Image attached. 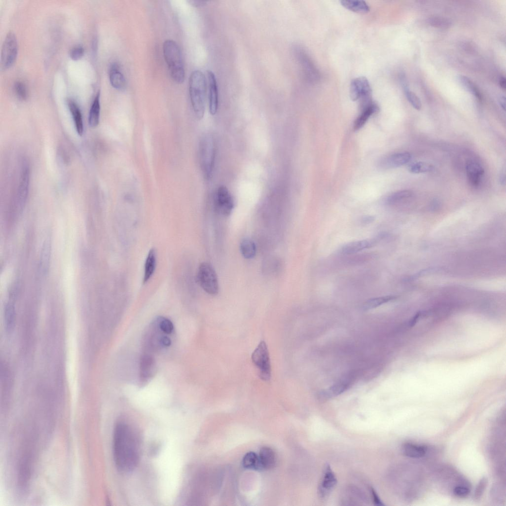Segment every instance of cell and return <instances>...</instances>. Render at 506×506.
<instances>
[{
    "label": "cell",
    "mask_w": 506,
    "mask_h": 506,
    "mask_svg": "<svg viewBox=\"0 0 506 506\" xmlns=\"http://www.w3.org/2000/svg\"><path fill=\"white\" fill-rule=\"evenodd\" d=\"M113 453L116 465L122 472L134 471L139 460V443L132 427L124 422L116 426L113 439Z\"/></svg>",
    "instance_id": "obj_1"
},
{
    "label": "cell",
    "mask_w": 506,
    "mask_h": 506,
    "mask_svg": "<svg viewBox=\"0 0 506 506\" xmlns=\"http://www.w3.org/2000/svg\"><path fill=\"white\" fill-rule=\"evenodd\" d=\"M207 80L200 70H195L189 80V92L194 114L199 120L204 116L207 92Z\"/></svg>",
    "instance_id": "obj_2"
},
{
    "label": "cell",
    "mask_w": 506,
    "mask_h": 506,
    "mask_svg": "<svg viewBox=\"0 0 506 506\" xmlns=\"http://www.w3.org/2000/svg\"><path fill=\"white\" fill-rule=\"evenodd\" d=\"M163 50L165 60L172 79L177 83H183L185 79V71L179 46L175 41L168 40L164 43Z\"/></svg>",
    "instance_id": "obj_3"
},
{
    "label": "cell",
    "mask_w": 506,
    "mask_h": 506,
    "mask_svg": "<svg viewBox=\"0 0 506 506\" xmlns=\"http://www.w3.org/2000/svg\"><path fill=\"white\" fill-rule=\"evenodd\" d=\"M200 157L202 171L206 180L212 176L215 157V145L213 136L206 134L202 136L200 144Z\"/></svg>",
    "instance_id": "obj_4"
},
{
    "label": "cell",
    "mask_w": 506,
    "mask_h": 506,
    "mask_svg": "<svg viewBox=\"0 0 506 506\" xmlns=\"http://www.w3.org/2000/svg\"><path fill=\"white\" fill-rule=\"evenodd\" d=\"M294 52L306 80L313 84L319 82L321 78L320 72L306 50L300 46H295Z\"/></svg>",
    "instance_id": "obj_5"
},
{
    "label": "cell",
    "mask_w": 506,
    "mask_h": 506,
    "mask_svg": "<svg viewBox=\"0 0 506 506\" xmlns=\"http://www.w3.org/2000/svg\"><path fill=\"white\" fill-rule=\"evenodd\" d=\"M253 362L259 371L261 379L270 381L271 378V364L269 352L265 341H261L252 355Z\"/></svg>",
    "instance_id": "obj_6"
},
{
    "label": "cell",
    "mask_w": 506,
    "mask_h": 506,
    "mask_svg": "<svg viewBox=\"0 0 506 506\" xmlns=\"http://www.w3.org/2000/svg\"><path fill=\"white\" fill-rule=\"evenodd\" d=\"M198 279L202 288L208 294L216 295L219 292V287L218 277L212 266L206 262L200 266Z\"/></svg>",
    "instance_id": "obj_7"
},
{
    "label": "cell",
    "mask_w": 506,
    "mask_h": 506,
    "mask_svg": "<svg viewBox=\"0 0 506 506\" xmlns=\"http://www.w3.org/2000/svg\"><path fill=\"white\" fill-rule=\"evenodd\" d=\"M350 93L352 101H360L361 107L372 102V89L366 77H360L354 79L351 84Z\"/></svg>",
    "instance_id": "obj_8"
},
{
    "label": "cell",
    "mask_w": 506,
    "mask_h": 506,
    "mask_svg": "<svg viewBox=\"0 0 506 506\" xmlns=\"http://www.w3.org/2000/svg\"><path fill=\"white\" fill-rule=\"evenodd\" d=\"M18 51V45L17 37L13 33H9L2 47L1 70H7L13 66L17 59Z\"/></svg>",
    "instance_id": "obj_9"
},
{
    "label": "cell",
    "mask_w": 506,
    "mask_h": 506,
    "mask_svg": "<svg viewBox=\"0 0 506 506\" xmlns=\"http://www.w3.org/2000/svg\"><path fill=\"white\" fill-rule=\"evenodd\" d=\"M216 210L220 215L228 217L234 208V200L229 189L224 186H220L216 190L214 198Z\"/></svg>",
    "instance_id": "obj_10"
},
{
    "label": "cell",
    "mask_w": 506,
    "mask_h": 506,
    "mask_svg": "<svg viewBox=\"0 0 506 506\" xmlns=\"http://www.w3.org/2000/svg\"><path fill=\"white\" fill-rule=\"evenodd\" d=\"M31 178L30 168L25 161L22 164L17 192V206L19 212L23 211L29 195Z\"/></svg>",
    "instance_id": "obj_11"
},
{
    "label": "cell",
    "mask_w": 506,
    "mask_h": 506,
    "mask_svg": "<svg viewBox=\"0 0 506 506\" xmlns=\"http://www.w3.org/2000/svg\"><path fill=\"white\" fill-rule=\"evenodd\" d=\"M337 484V479L330 466L326 465L322 479L318 488V495L321 499H325L331 493Z\"/></svg>",
    "instance_id": "obj_12"
},
{
    "label": "cell",
    "mask_w": 506,
    "mask_h": 506,
    "mask_svg": "<svg viewBox=\"0 0 506 506\" xmlns=\"http://www.w3.org/2000/svg\"><path fill=\"white\" fill-rule=\"evenodd\" d=\"M207 82L209 91V106L210 114L215 116L219 106V92L217 80L214 73L207 71Z\"/></svg>",
    "instance_id": "obj_13"
},
{
    "label": "cell",
    "mask_w": 506,
    "mask_h": 506,
    "mask_svg": "<svg viewBox=\"0 0 506 506\" xmlns=\"http://www.w3.org/2000/svg\"><path fill=\"white\" fill-rule=\"evenodd\" d=\"M466 171L470 184L474 187L479 186L485 174L482 165L473 160L468 161L466 165Z\"/></svg>",
    "instance_id": "obj_14"
},
{
    "label": "cell",
    "mask_w": 506,
    "mask_h": 506,
    "mask_svg": "<svg viewBox=\"0 0 506 506\" xmlns=\"http://www.w3.org/2000/svg\"><path fill=\"white\" fill-rule=\"evenodd\" d=\"M411 157V154L407 152L397 153L382 159L379 164L383 169L398 168L409 162Z\"/></svg>",
    "instance_id": "obj_15"
},
{
    "label": "cell",
    "mask_w": 506,
    "mask_h": 506,
    "mask_svg": "<svg viewBox=\"0 0 506 506\" xmlns=\"http://www.w3.org/2000/svg\"><path fill=\"white\" fill-rule=\"evenodd\" d=\"M377 241L376 239H371L351 242L344 245L340 249V252L343 255H352L364 249L372 247Z\"/></svg>",
    "instance_id": "obj_16"
},
{
    "label": "cell",
    "mask_w": 506,
    "mask_h": 506,
    "mask_svg": "<svg viewBox=\"0 0 506 506\" xmlns=\"http://www.w3.org/2000/svg\"><path fill=\"white\" fill-rule=\"evenodd\" d=\"M109 80L112 87L114 88L123 91L126 87V79L120 70V67L118 64H112L109 69Z\"/></svg>",
    "instance_id": "obj_17"
},
{
    "label": "cell",
    "mask_w": 506,
    "mask_h": 506,
    "mask_svg": "<svg viewBox=\"0 0 506 506\" xmlns=\"http://www.w3.org/2000/svg\"><path fill=\"white\" fill-rule=\"evenodd\" d=\"M349 386V384L346 381L343 380L337 382L328 388L320 392L319 398L321 400L325 401L338 396L345 391Z\"/></svg>",
    "instance_id": "obj_18"
},
{
    "label": "cell",
    "mask_w": 506,
    "mask_h": 506,
    "mask_svg": "<svg viewBox=\"0 0 506 506\" xmlns=\"http://www.w3.org/2000/svg\"><path fill=\"white\" fill-rule=\"evenodd\" d=\"M51 245L50 239H46L42 245L41 252L39 269L41 273L45 276L49 270L51 257Z\"/></svg>",
    "instance_id": "obj_19"
},
{
    "label": "cell",
    "mask_w": 506,
    "mask_h": 506,
    "mask_svg": "<svg viewBox=\"0 0 506 506\" xmlns=\"http://www.w3.org/2000/svg\"><path fill=\"white\" fill-rule=\"evenodd\" d=\"M362 109L360 115L356 119L354 129V131H358L367 122L370 118L377 113L379 107L373 102Z\"/></svg>",
    "instance_id": "obj_20"
},
{
    "label": "cell",
    "mask_w": 506,
    "mask_h": 506,
    "mask_svg": "<svg viewBox=\"0 0 506 506\" xmlns=\"http://www.w3.org/2000/svg\"><path fill=\"white\" fill-rule=\"evenodd\" d=\"M68 106L72 117L76 132L79 135L82 136L84 127L81 109L77 103L72 100L68 101Z\"/></svg>",
    "instance_id": "obj_21"
},
{
    "label": "cell",
    "mask_w": 506,
    "mask_h": 506,
    "mask_svg": "<svg viewBox=\"0 0 506 506\" xmlns=\"http://www.w3.org/2000/svg\"><path fill=\"white\" fill-rule=\"evenodd\" d=\"M262 470H270L273 468L276 463L275 454L272 450L268 447H262L259 455Z\"/></svg>",
    "instance_id": "obj_22"
},
{
    "label": "cell",
    "mask_w": 506,
    "mask_h": 506,
    "mask_svg": "<svg viewBox=\"0 0 506 506\" xmlns=\"http://www.w3.org/2000/svg\"><path fill=\"white\" fill-rule=\"evenodd\" d=\"M157 264V254L154 248L152 249L147 256L145 265L143 279L144 284L147 283L153 275Z\"/></svg>",
    "instance_id": "obj_23"
},
{
    "label": "cell",
    "mask_w": 506,
    "mask_h": 506,
    "mask_svg": "<svg viewBox=\"0 0 506 506\" xmlns=\"http://www.w3.org/2000/svg\"><path fill=\"white\" fill-rule=\"evenodd\" d=\"M427 449L423 446H420L411 443H405L403 446L404 454L411 458L419 459L424 457L426 455Z\"/></svg>",
    "instance_id": "obj_24"
},
{
    "label": "cell",
    "mask_w": 506,
    "mask_h": 506,
    "mask_svg": "<svg viewBox=\"0 0 506 506\" xmlns=\"http://www.w3.org/2000/svg\"><path fill=\"white\" fill-rule=\"evenodd\" d=\"M414 196V192L409 190H404L396 192L390 195L387 199V204L395 206L410 199Z\"/></svg>",
    "instance_id": "obj_25"
},
{
    "label": "cell",
    "mask_w": 506,
    "mask_h": 506,
    "mask_svg": "<svg viewBox=\"0 0 506 506\" xmlns=\"http://www.w3.org/2000/svg\"><path fill=\"white\" fill-rule=\"evenodd\" d=\"M101 103L100 93L98 92L92 104L89 116V123L92 128L97 127L100 120Z\"/></svg>",
    "instance_id": "obj_26"
},
{
    "label": "cell",
    "mask_w": 506,
    "mask_h": 506,
    "mask_svg": "<svg viewBox=\"0 0 506 506\" xmlns=\"http://www.w3.org/2000/svg\"><path fill=\"white\" fill-rule=\"evenodd\" d=\"M341 5L346 9L354 13L367 14L370 11V8L367 2L357 0H343Z\"/></svg>",
    "instance_id": "obj_27"
},
{
    "label": "cell",
    "mask_w": 506,
    "mask_h": 506,
    "mask_svg": "<svg viewBox=\"0 0 506 506\" xmlns=\"http://www.w3.org/2000/svg\"><path fill=\"white\" fill-rule=\"evenodd\" d=\"M240 249L242 256L246 259H251L256 256V245L254 242L250 238H246L241 241Z\"/></svg>",
    "instance_id": "obj_28"
},
{
    "label": "cell",
    "mask_w": 506,
    "mask_h": 506,
    "mask_svg": "<svg viewBox=\"0 0 506 506\" xmlns=\"http://www.w3.org/2000/svg\"><path fill=\"white\" fill-rule=\"evenodd\" d=\"M5 322L6 330L11 332L15 328L16 319V311L14 304L8 303L5 307Z\"/></svg>",
    "instance_id": "obj_29"
},
{
    "label": "cell",
    "mask_w": 506,
    "mask_h": 506,
    "mask_svg": "<svg viewBox=\"0 0 506 506\" xmlns=\"http://www.w3.org/2000/svg\"><path fill=\"white\" fill-rule=\"evenodd\" d=\"M242 465L247 469L263 470L259 455L254 453L250 452L246 454L243 458Z\"/></svg>",
    "instance_id": "obj_30"
},
{
    "label": "cell",
    "mask_w": 506,
    "mask_h": 506,
    "mask_svg": "<svg viewBox=\"0 0 506 506\" xmlns=\"http://www.w3.org/2000/svg\"><path fill=\"white\" fill-rule=\"evenodd\" d=\"M396 298V297L394 296H388L372 298L368 300L363 304L362 309L364 311L371 310L372 309L395 300Z\"/></svg>",
    "instance_id": "obj_31"
},
{
    "label": "cell",
    "mask_w": 506,
    "mask_h": 506,
    "mask_svg": "<svg viewBox=\"0 0 506 506\" xmlns=\"http://www.w3.org/2000/svg\"><path fill=\"white\" fill-rule=\"evenodd\" d=\"M408 169L412 174H418L432 172L434 167L428 163L418 162L411 164L408 166Z\"/></svg>",
    "instance_id": "obj_32"
},
{
    "label": "cell",
    "mask_w": 506,
    "mask_h": 506,
    "mask_svg": "<svg viewBox=\"0 0 506 506\" xmlns=\"http://www.w3.org/2000/svg\"><path fill=\"white\" fill-rule=\"evenodd\" d=\"M459 80L462 85L467 90L471 93L477 99L480 100H482V95L480 90L471 80L465 76L461 75L459 77Z\"/></svg>",
    "instance_id": "obj_33"
},
{
    "label": "cell",
    "mask_w": 506,
    "mask_h": 506,
    "mask_svg": "<svg viewBox=\"0 0 506 506\" xmlns=\"http://www.w3.org/2000/svg\"><path fill=\"white\" fill-rule=\"evenodd\" d=\"M153 367V359L149 356H144L141 363V374L143 378L149 377L152 372Z\"/></svg>",
    "instance_id": "obj_34"
},
{
    "label": "cell",
    "mask_w": 506,
    "mask_h": 506,
    "mask_svg": "<svg viewBox=\"0 0 506 506\" xmlns=\"http://www.w3.org/2000/svg\"><path fill=\"white\" fill-rule=\"evenodd\" d=\"M428 22L431 26L439 28V29H447L451 25V21L442 17H430L428 19Z\"/></svg>",
    "instance_id": "obj_35"
},
{
    "label": "cell",
    "mask_w": 506,
    "mask_h": 506,
    "mask_svg": "<svg viewBox=\"0 0 506 506\" xmlns=\"http://www.w3.org/2000/svg\"><path fill=\"white\" fill-rule=\"evenodd\" d=\"M406 97L412 106L416 110H420L422 108V103L418 97L409 89L404 90Z\"/></svg>",
    "instance_id": "obj_36"
},
{
    "label": "cell",
    "mask_w": 506,
    "mask_h": 506,
    "mask_svg": "<svg viewBox=\"0 0 506 506\" xmlns=\"http://www.w3.org/2000/svg\"><path fill=\"white\" fill-rule=\"evenodd\" d=\"M15 91L17 96L22 100H25L28 97V91L25 84L21 81H17L15 84Z\"/></svg>",
    "instance_id": "obj_37"
},
{
    "label": "cell",
    "mask_w": 506,
    "mask_h": 506,
    "mask_svg": "<svg viewBox=\"0 0 506 506\" xmlns=\"http://www.w3.org/2000/svg\"><path fill=\"white\" fill-rule=\"evenodd\" d=\"M159 327L161 330L167 334H170L174 329V325L171 320L167 319H163L159 323Z\"/></svg>",
    "instance_id": "obj_38"
},
{
    "label": "cell",
    "mask_w": 506,
    "mask_h": 506,
    "mask_svg": "<svg viewBox=\"0 0 506 506\" xmlns=\"http://www.w3.org/2000/svg\"><path fill=\"white\" fill-rule=\"evenodd\" d=\"M487 485L488 480L486 478H483L475 489L474 493V498L475 500H479L481 498Z\"/></svg>",
    "instance_id": "obj_39"
},
{
    "label": "cell",
    "mask_w": 506,
    "mask_h": 506,
    "mask_svg": "<svg viewBox=\"0 0 506 506\" xmlns=\"http://www.w3.org/2000/svg\"><path fill=\"white\" fill-rule=\"evenodd\" d=\"M470 492V488L467 485H459L455 487L453 489L454 494L461 498L467 496Z\"/></svg>",
    "instance_id": "obj_40"
},
{
    "label": "cell",
    "mask_w": 506,
    "mask_h": 506,
    "mask_svg": "<svg viewBox=\"0 0 506 506\" xmlns=\"http://www.w3.org/2000/svg\"><path fill=\"white\" fill-rule=\"evenodd\" d=\"M85 50L81 46H75L70 51V58L74 61H77L81 59L84 55Z\"/></svg>",
    "instance_id": "obj_41"
},
{
    "label": "cell",
    "mask_w": 506,
    "mask_h": 506,
    "mask_svg": "<svg viewBox=\"0 0 506 506\" xmlns=\"http://www.w3.org/2000/svg\"><path fill=\"white\" fill-rule=\"evenodd\" d=\"M370 490L372 498L374 504L376 506H384V504L381 500L380 498L379 497L375 490L373 488H371Z\"/></svg>",
    "instance_id": "obj_42"
},
{
    "label": "cell",
    "mask_w": 506,
    "mask_h": 506,
    "mask_svg": "<svg viewBox=\"0 0 506 506\" xmlns=\"http://www.w3.org/2000/svg\"><path fill=\"white\" fill-rule=\"evenodd\" d=\"M159 343L162 346L169 347L171 345V340L167 336H163L159 340Z\"/></svg>",
    "instance_id": "obj_43"
},
{
    "label": "cell",
    "mask_w": 506,
    "mask_h": 506,
    "mask_svg": "<svg viewBox=\"0 0 506 506\" xmlns=\"http://www.w3.org/2000/svg\"><path fill=\"white\" fill-rule=\"evenodd\" d=\"M190 4L195 7H202L205 6L207 2L204 1H200V0H193V1H189Z\"/></svg>",
    "instance_id": "obj_44"
},
{
    "label": "cell",
    "mask_w": 506,
    "mask_h": 506,
    "mask_svg": "<svg viewBox=\"0 0 506 506\" xmlns=\"http://www.w3.org/2000/svg\"><path fill=\"white\" fill-rule=\"evenodd\" d=\"M421 315L420 313H418L413 317V318L409 322V325L410 327H413V326H414L416 324L417 322L418 321V320H419L420 317L421 316Z\"/></svg>",
    "instance_id": "obj_45"
},
{
    "label": "cell",
    "mask_w": 506,
    "mask_h": 506,
    "mask_svg": "<svg viewBox=\"0 0 506 506\" xmlns=\"http://www.w3.org/2000/svg\"><path fill=\"white\" fill-rule=\"evenodd\" d=\"M499 84H500V86L501 87V88H502L504 90L506 89V78L504 77H503V76L501 77V78H500V80H499Z\"/></svg>",
    "instance_id": "obj_46"
},
{
    "label": "cell",
    "mask_w": 506,
    "mask_h": 506,
    "mask_svg": "<svg viewBox=\"0 0 506 506\" xmlns=\"http://www.w3.org/2000/svg\"><path fill=\"white\" fill-rule=\"evenodd\" d=\"M374 218L372 216H366L362 219V222L365 223H369L373 221Z\"/></svg>",
    "instance_id": "obj_47"
},
{
    "label": "cell",
    "mask_w": 506,
    "mask_h": 506,
    "mask_svg": "<svg viewBox=\"0 0 506 506\" xmlns=\"http://www.w3.org/2000/svg\"><path fill=\"white\" fill-rule=\"evenodd\" d=\"M500 104L502 108L505 111L506 109V98L505 96H501L499 99Z\"/></svg>",
    "instance_id": "obj_48"
},
{
    "label": "cell",
    "mask_w": 506,
    "mask_h": 506,
    "mask_svg": "<svg viewBox=\"0 0 506 506\" xmlns=\"http://www.w3.org/2000/svg\"><path fill=\"white\" fill-rule=\"evenodd\" d=\"M500 182L501 184L505 185L506 182L505 174H502L500 177Z\"/></svg>",
    "instance_id": "obj_49"
}]
</instances>
